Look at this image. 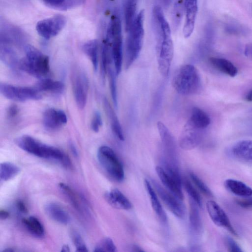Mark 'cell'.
Segmentation results:
<instances>
[{"mask_svg":"<svg viewBox=\"0 0 252 252\" xmlns=\"http://www.w3.org/2000/svg\"><path fill=\"white\" fill-rule=\"evenodd\" d=\"M155 19L158 32L156 48L158 69L163 76L166 77L168 75L174 56L171 28L163 11H157Z\"/></svg>","mask_w":252,"mask_h":252,"instance_id":"cell-1","label":"cell"},{"mask_svg":"<svg viewBox=\"0 0 252 252\" xmlns=\"http://www.w3.org/2000/svg\"><path fill=\"white\" fill-rule=\"evenodd\" d=\"M16 144L21 149L39 158L55 160L66 167L71 166L66 155L59 149L44 144L29 135H23L15 139Z\"/></svg>","mask_w":252,"mask_h":252,"instance_id":"cell-2","label":"cell"},{"mask_svg":"<svg viewBox=\"0 0 252 252\" xmlns=\"http://www.w3.org/2000/svg\"><path fill=\"white\" fill-rule=\"evenodd\" d=\"M144 10L137 14L130 29L126 42L125 67L128 69L138 58L142 48L144 36Z\"/></svg>","mask_w":252,"mask_h":252,"instance_id":"cell-3","label":"cell"},{"mask_svg":"<svg viewBox=\"0 0 252 252\" xmlns=\"http://www.w3.org/2000/svg\"><path fill=\"white\" fill-rule=\"evenodd\" d=\"M172 86L179 94L189 95L198 93L201 82L197 69L192 64H187L180 67L174 73Z\"/></svg>","mask_w":252,"mask_h":252,"instance_id":"cell-4","label":"cell"},{"mask_svg":"<svg viewBox=\"0 0 252 252\" xmlns=\"http://www.w3.org/2000/svg\"><path fill=\"white\" fill-rule=\"evenodd\" d=\"M25 53V57L20 60L19 69L37 78L49 72V59L47 55L31 45L26 47Z\"/></svg>","mask_w":252,"mask_h":252,"instance_id":"cell-5","label":"cell"},{"mask_svg":"<svg viewBox=\"0 0 252 252\" xmlns=\"http://www.w3.org/2000/svg\"><path fill=\"white\" fill-rule=\"evenodd\" d=\"M106 37L111 43L113 63L118 76L121 72L123 62L122 28L118 16L113 15L112 17Z\"/></svg>","mask_w":252,"mask_h":252,"instance_id":"cell-6","label":"cell"},{"mask_svg":"<svg viewBox=\"0 0 252 252\" xmlns=\"http://www.w3.org/2000/svg\"><path fill=\"white\" fill-rule=\"evenodd\" d=\"M97 158L102 169L112 180L116 182L123 180L124 167L113 149L107 146L100 147L97 150Z\"/></svg>","mask_w":252,"mask_h":252,"instance_id":"cell-7","label":"cell"},{"mask_svg":"<svg viewBox=\"0 0 252 252\" xmlns=\"http://www.w3.org/2000/svg\"><path fill=\"white\" fill-rule=\"evenodd\" d=\"M0 92L6 98L18 102L29 100H39L41 95L35 87H19L5 83H0Z\"/></svg>","mask_w":252,"mask_h":252,"instance_id":"cell-8","label":"cell"},{"mask_svg":"<svg viewBox=\"0 0 252 252\" xmlns=\"http://www.w3.org/2000/svg\"><path fill=\"white\" fill-rule=\"evenodd\" d=\"M65 23L66 19L64 16L57 15L39 21L36 24V30L39 35L49 39L58 34Z\"/></svg>","mask_w":252,"mask_h":252,"instance_id":"cell-9","label":"cell"},{"mask_svg":"<svg viewBox=\"0 0 252 252\" xmlns=\"http://www.w3.org/2000/svg\"><path fill=\"white\" fill-rule=\"evenodd\" d=\"M157 127L164 153V161L178 166L177 151L173 136L167 127L161 122H158Z\"/></svg>","mask_w":252,"mask_h":252,"instance_id":"cell-10","label":"cell"},{"mask_svg":"<svg viewBox=\"0 0 252 252\" xmlns=\"http://www.w3.org/2000/svg\"><path fill=\"white\" fill-rule=\"evenodd\" d=\"M153 185L158 194L168 210L178 218H183L185 211L182 203L180 201L181 200L170 192L166 190L155 181H153Z\"/></svg>","mask_w":252,"mask_h":252,"instance_id":"cell-11","label":"cell"},{"mask_svg":"<svg viewBox=\"0 0 252 252\" xmlns=\"http://www.w3.org/2000/svg\"><path fill=\"white\" fill-rule=\"evenodd\" d=\"M206 208L211 219L216 225L223 227L233 235L238 236L228 216L217 202L213 200L208 201Z\"/></svg>","mask_w":252,"mask_h":252,"instance_id":"cell-12","label":"cell"},{"mask_svg":"<svg viewBox=\"0 0 252 252\" xmlns=\"http://www.w3.org/2000/svg\"><path fill=\"white\" fill-rule=\"evenodd\" d=\"M72 90L78 107L83 109L86 105L88 90V80L82 72L75 73L72 78Z\"/></svg>","mask_w":252,"mask_h":252,"instance_id":"cell-13","label":"cell"},{"mask_svg":"<svg viewBox=\"0 0 252 252\" xmlns=\"http://www.w3.org/2000/svg\"><path fill=\"white\" fill-rule=\"evenodd\" d=\"M200 130L187 121L183 128L179 139L181 148L185 150H190L196 147L202 140Z\"/></svg>","mask_w":252,"mask_h":252,"instance_id":"cell-14","label":"cell"},{"mask_svg":"<svg viewBox=\"0 0 252 252\" xmlns=\"http://www.w3.org/2000/svg\"><path fill=\"white\" fill-rule=\"evenodd\" d=\"M43 122L47 128L55 130L66 124L67 116L61 110L48 108L43 113Z\"/></svg>","mask_w":252,"mask_h":252,"instance_id":"cell-15","label":"cell"},{"mask_svg":"<svg viewBox=\"0 0 252 252\" xmlns=\"http://www.w3.org/2000/svg\"><path fill=\"white\" fill-rule=\"evenodd\" d=\"M197 11V0H185V20L183 29L185 38L190 36L194 31Z\"/></svg>","mask_w":252,"mask_h":252,"instance_id":"cell-16","label":"cell"},{"mask_svg":"<svg viewBox=\"0 0 252 252\" xmlns=\"http://www.w3.org/2000/svg\"><path fill=\"white\" fill-rule=\"evenodd\" d=\"M157 173L164 186L178 198L182 200L184 195L182 190V184L169 175L161 166L156 168Z\"/></svg>","mask_w":252,"mask_h":252,"instance_id":"cell-17","label":"cell"},{"mask_svg":"<svg viewBox=\"0 0 252 252\" xmlns=\"http://www.w3.org/2000/svg\"><path fill=\"white\" fill-rule=\"evenodd\" d=\"M231 153L240 161L252 164V140H244L237 142L232 146Z\"/></svg>","mask_w":252,"mask_h":252,"instance_id":"cell-18","label":"cell"},{"mask_svg":"<svg viewBox=\"0 0 252 252\" xmlns=\"http://www.w3.org/2000/svg\"><path fill=\"white\" fill-rule=\"evenodd\" d=\"M104 197L106 201L116 209L128 210L132 207L130 201L117 189H112L106 192Z\"/></svg>","mask_w":252,"mask_h":252,"instance_id":"cell-19","label":"cell"},{"mask_svg":"<svg viewBox=\"0 0 252 252\" xmlns=\"http://www.w3.org/2000/svg\"><path fill=\"white\" fill-rule=\"evenodd\" d=\"M44 210L51 219L59 223L66 224L70 221L68 212L57 203H48L44 207Z\"/></svg>","mask_w":252,"mask_h":252,"instance_id":"cell-20","label":"cell"},{"mask_svg":"<svg viewBox=\"0 0 252 252\" xmlns=\"http://www.w3.org/2000/svg\"><path fill=\"white\" fill-rule=\"evenodd\" d=\"M144 184L149 196L152 208L158 219L163 222L167 221V216L158 197L154 189L150 182L145 179Z\"/></svg>","mask_w":252,"mask_h":252,"instance_id":"cell-21","label":"cell"},{"mask_svg":"<svg viewBox=\"0 0 252 252\" xmlns=\"http://www.w3.org/2000/svg\"><path fill=\"white\" fill-rule=\"evenodd\" d=\"M225 188L232 193L241 197L252 196V188L239 180L228 179L224 183Z\"/></svg>","mask_w":252,"mask_h":252,"instance_id":"cell-22","label":"cell"},{"mask_svg":"<svg viewBox=\"0 0 252 252\" xmlns=\"http://www.w3.org/2000/svg\"><path fill=\"white\" fill-rule=\"evenodd\" d=\"M103 105L113 132L120 140L124 141L125 138L120 123L115 111L106 98H104L103 100Z\"/></svg>","mask_w":252,"mask_h":252,"instance_id":"cell-23","label":"cell"},{"mask_svg":"<svg viewBox=\"0 0 252 252\" xmlns=\"http://www.w3.org/2000/svg\"><path fill=\"white\" fill-rule=\"evenodd\" d=\"M188 121L197 128L202 129L210 125L211 120L208 115L203 110L198 107H194Z\"/></svg>","mask_w":252,"mask_h":252,"instance_id":"cell-24","label":"cell"},{"mask_svg":"<svg viewBox=\"0 0 252 252\" xmlns=\"http://www.w3.org/2000/svg\"><path fill=\"white\" fill-rule=\"evenodd\" d=\"M35 88L39 92H45L54 94L62 93L64 89V84L60 81L49 78H44L39 81Z\"/></svg>","mask_w":252,"mask_h":252,"instance_id":"cell-25","label":"cell"},{"mask_svg":"<svg viewBox=\"0 0 252 252\" xmlns=\"http://www.w3.org/2000/svg\"><path fill=\"white\" fill-rule=\"evenodd\" d=\"M209 61L216 69L231 77L235 76L238 73L236 67L226 59L212 57L210 58Z\"/></svg>","mask_w":252,"mask_h":252,"instance_id":"cell-26","label":"cell"},{"mask_svg":"<svg viewBox=\"0 0 252 252\" xmlns=\"http://www.w3.org/2000/svg\"><path fill=\"white\" fill-rule=\"evenodd\" d=\"M22 222L25 227L32 235L37 237H43L45 235V229L39 220L34 216H30L23 219Z\"/></svg>","mask_w":252,"mask_h":252,"instance_id":"cell-27","label":"cell"},{"mask_svg":"<svg viewBox=\"0 0 252 252\" xmlns=\"http://www.w3.org/2000/svg\"><path fill=\"white\" fill-rule=\"evenodd\" d=\"M198 207V205L193 200L189 199V223L191 229L197 233L200 232L202 228Z\"/></svg>","mask_w":252,"mask_h":252,"instance_id":"cell-28","label":"cell"},{"mask_svg":"<svg viewBox=\"0 0 252 252\" xmlns=\"http://www.w3.org/2000/svg\"><path fill=\"white\" fill-rule=\"evenodd\" d=\"M98 45L95 39L86 42L83 46V50L91 61L93 68L96 71L98 63Z\"/></svg>","mask_w":252,"mask_h":252,"instance_id":"cell-29","label":"cell"},{"mask_svg":"<svg viewBox=\"0 0 252 252\" xmlns=\"http://www.w3.org/2000/svg\"><path fill=\"white\" fill-rule=\"evenodd\" d=\"M138 0H125L124 5V19L125 29L127 32L136 16Z\"/></svg>","mask_w":252,"mask_h":252,"instance_id":"cell-30","label":"cell"},{"mask_svg":"<svg viewBox=\"0 0 252 252\" xmlns=\"http://www.w3.org/2000/svg\"><path fill=\"white\" fill-rule=\"evenodd\" d=\"M20 168L16 164L10 162H3L0 165V179L1 181H7L17 175Z\"/></svg>","mask_w":252,"mask_h":252,"instance_id":"cell-31","label":"cell"},{"mask_svg":"<svg viewBox=\"0 0 252 252\" xmlns=\"http://www.w3.org/2000/svg\"><path fill=\"white\" fill-rule=\"evenodd\" d=\"M59 187L62 192L67 197L72 205L78 211L81 212V205L78 200L77 195L74 191L66 184L60 183Z\"/></svg>","mask_w":252,"mask_h":252,"instance_id":"cell-32","label":"cell"},{"mask_svg":"<svg viewBox=\"0 0 252 252\" xmlns=\"http://www.w3.org/2000/svg\"><path fill=\"white\" fill-rule=\"evenodd\" d=\"M0 59L4 63L11 68H18L19 62L15 53L8 48H1Z\"/></svg>","mask_w":252,"mask_h":252,"instance_id":"cell-33","label":"cell"},{"mask_svg":"<svg viewBox=\"0 0 252 252\" xmlns=\"http://www.w3.org/2000/svg\"><path fill=\"white\" fill-rule=\"evenodd\" d=\"M185 10V0H177L174 4L172 15V25L174 30L178 28Z\"/></svg>","mask_w":252,"mask_h":252,"instance_id":"cell-34","label":"cell"},{"mask_svg":"<svg viewBox=\"0 0 252 252\" xmlns=\"http://www.w3.org/2000/svg\"><path fill=\"white\" fill-rule=\"evenodd\" d=\"M109 76V87L113 103L116 108L118 106L117 85L116 76H117L115 69H113L111 65H110L107 69Z\"/></svg>","mask_w":252,"mask_h":252,"instance_id":"cell-35","label":"cell"},{"mask_svg":"<svg viewBox=\"0 0 252 252\" xmlns=\"http://www.w3.org/2000/svg\"><path fill=\"white\" fill-rule=\"evenodd\" d=\"M94 251L115 252L117 249L113 240L109 237H106L94 247Z\"/></svg>","mask_w":252,"mask_h":252,"instance_id":"cell-36","label":"cell"},{"mask_svg":"<svg viewBox=\"0 0 252 252\" xmlns=\"http://www.w3.org/2000/svg\"><path fill=\"white\" fill-rule=\"evenodd\" d=\"M184 186L190 199L193 200L199 207H201L202 206V201L198 191L188 180H184Z\"/></svg>","mask_w":252,"mask_h":252,"instance_id":"cell-37","label":"cell"},{"mask_svg":"<svg viewBox=\"0 0 252 252\" xmlns=\"http://www.w3.org/2000/svg\"><path fill=\"white\" fill-rule=\"evenodd\" d=\"M189 176L192 182L201 192L209 197L213 196V194L210 189L196 174L190 172L189 173Z\"/></svg>","mask_w":252,"mask_h":252,"instance_id":"cell-38","label":"cell"},{"mask_svg":"<svg viewBox=\"0 0 252 252\" xmlns=\"http://www.w3.org/2000/svg\"><path fill=\"white\" fill-rule=\"evenodd\" d=\"M72 241L76 247V252H88L87 247L83 238L78 232H72L71 234Z\"/></svg>","mask_w":252,"mask_h":252,"instance_id":"cell-39","label":"cell"},{"mask_svg":"<svg viewBox=\"0 0 252 252\" xmlns=\"http://www.w3.org/2000/svg\"><path fill=\"white\" fill-rule=\"evenodd\" d=\"M102 125V120L101 115L98 111H95L92 119L91 128L94 132H97L99 131Z\"/></svg>","mask_w":252,"mask_h":252,"instance_id":"cell-40","label":"cell"},{"mask_svg":"<svg viewBox=\"0 0 252 252\" xmlns=\"http://www.w3.org/2000/svg\"><path fill=\"white\" fill-rule=\"evenodd\" d=\"M85 0H65L62 9H67L82 4Z\"/></svg>","mask_w":252,"mask_h":252,"instance_id":"cell-41","label":"cell"},{"mask_svg":"<svg viewBox=\"0 0 252 252\" xmlns=\"http://www.w3.org/2000/svg\"><path fill=\"white\" fill-rule=\"evenodd\" d=\"M226 243L230 252H243L240 247L230 238H227Z\"/></svg>","mask_w":252,"mask_h":252,"instance_id":"cell-42","label":"cell"},{"mask_svg":"<svg viewBox=\"0 0 252 252\" xmlns=\"http://www.w3.org/2000/svg\"><path fill=\"white\" fill-rule=\"evenodd\" d=\"M237 203L241 207L244 208H250L252 207V197H246L245 198L236 200Z\"/></svg>","mask_w":252,"mask_h":252,"instance_id":"cell-43","label":"cell"},{"mask_svg":"<svg viewBox=\"0 0 252 252\" xmlns=\"http://www.w3.org/2000/svg\"><path fill=\"white\" fill-rule=\"evenodd\" d=\"M49 6L55 8H61L64 4L65 0H42Z\"/></svg>","mask_w":252,"mask_h":252,"instance_id":"cell-44","label":"cell"},{"mask_svg":"<svg viewBox=\"0 0 252 252\" xmlns=\"http://www.w3.org/2000/svg\"><path fill=\"white\" fill-rule=\"evenodd\" d=\"M19 113V109L16 105H12L10 106L7 110V114L8 118L12 119L15 118Z\"/></svg>","mask_w":252,"mask_h":252,"instance_id":"cell-45","label":"cell"},{"mask_svg":"<svg viewBox=\"0 0 252 252\" xmlns=\"http://www.w3.org/2000/svg\"><path fill=\"white\" fill-rule=\"evenodd\" d=\"M16 206L19 212L21 213L26 214L28 212V208L25 202L22 200L16 201Z\"/></svg>","mask_w":252,"mask_h":252,"instance_id":"cell-46","label":"cell"},{"mask_svg":"<svg viewBox=\"0 0 252 252\" xmlns=\"http://www.w3.org/2000/svg\"><path fill=\"white\" fill-rule=\"evenodd\" d=\"M245 56L252 59V43L248 44L245 47Z\"/></svg>","mask_w":252,"mask_h":252,"instance_id":"cell-47","label":"cell"},{"mask_svg":"<svg viewBox=\"0 0 252 252\" xmlns=\"http://www.w3.org/2000/svg\"><path fill=\"white\" fill-rule=\"evenodd\" d=\"M9 217V213L5 210L1 209L0 210V218L1 220H6Z\"/></svg>","mask_w":252,"mask_h":252,"instance_id":"cell-48","label":"cell"},{"mask_svg":"<svg viewBox=\"0 0 252 252\" xmlns=\"http://www.w3.org/2000/svg\"><path fill=\"white\" fill-rule=\"evenodd\" d=\"M69 146L72 154L74 157H77L78 155V151L74 145L73 143H70Z\"/></svg>","mask_w":252,"mask_h":252,"instance_id":"cell-49","label":"cell"},{"mask_svg":"<svg viewBox=\"0 0 252 252\" xmlns=\"http://www.w3.org/2000/svg\"><path fill=\"white\" fill-rule=\"evenodd\" d=\"M245 99L248 101H252V90L247 94Z\"/></svg>","mask_w":252,"mask_h":252,"instance_id":"cell-50","label":"cell"},{"mask_svg":"<svg viewBox=\"0 0 252 252\" xmlns=\"http://www.w3.org/2000/svg\"><path fill=\"white\" fill-rule=\"evenodd\" d=\"M132 251L134 252H143L144 251L137 245H133L132 247Z\"/></svg>","mask_w":252,"mask_h":252,"instance_id":"cell-51","label":"cell"},{"mask_svg":"<svg viewBox=\"0 0 252 252\" xmlns=\"http://www.w3.org/2000/svg\"><path fill=\"white\" fill-rule=\"evenodd\" d=\"M62 252H68L70 251L68 245H63L62 248V250L61 251Z\"/></svg>","mask_w":252,"mask_h":252,"instance_id":"cell-52","label":"cell"},{"mask_svg":"<svg viewBox=\"0 0 252 252\" xmlns=\"http://www.w3.org/2000/svg\"><path fill=\"white\" fill-rule=\"evenodd\" d=\"M164 5L165 6H168L171 3L172 0H162Z\"/></svg>","mask_w":252,"mask_h":252,"instance_id":"cell-53","label":"cell"},{"mask_svg":"<svg viewBox=\"0 0 252 252\" xmlns=\"http://www.w3.org/2000/svg\"><path fill=\"white\" fill-rule=\"evenodd\" d=\"M14 251H15L13 249H12V248H6L5 249H4L2 251V252H13Z\"/></svg>","mask_w":252,"mask_h":252,"instance_id":"cell-54","label":"cell"}]
</instances>
